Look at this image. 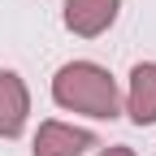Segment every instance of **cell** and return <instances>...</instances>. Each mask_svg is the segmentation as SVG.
Instances as JSON below:
<instances>
[{
  "instance_id": "obj_5",
  "label": "cell",
  "mask_w": 156,
  "mask_h": 156,
  "mask_svg": "<svg viewBox=\"0 0 156 156\" xmlns=\"http://www.w3.org/2000/svg\"><path fill=\"white\" fill-rule=\"evenodd\" d=\"M126 113L134 126H156V61H143L130 69V95Z\"/></svg>"
},
{
  "instance_id": "obj_6",
  "label": "cell",
  "mask_w": 156,
  "mask_h": 156,
  "mask_svg": "<svg viewBox=\"0 0 156 156\" xmlns=\"http://www.w3.org/2000/svg\"><path fill=\"white\" fill-rule=\"evenodd\" d=\"M100 156H134V152H130V147H122V143H117V147H104Z\"/></svg>"
},
{
  "instance_id": "obj_4",
  "label": "cell",
  "mask_w": 156,
  "mask_h": 156,
  "mask_svg": "<svg viewBox=\"0 0 156 156\" xmlns=\"http://www.w3.org/2000/svg\"><path fill=\"white\" fill-rule=\"evenodd\" d=\"M87 147H95V134L65 122H44L35 134V156H83Z\"/></svg>"
},
{
  "instance_id": "obj_2",
  "label": "cell",
  "mask_w": 156,
  "mask_h": 156,
  "mask_svg": "<svg viewBox=\"0 0 156 156\" xmlns=\"http://www.w3.org/2000/svg\"><path fill=\"white\" fill-rule=\"evenodd\" d=\"M117 9H122V0H65V26L83 39H95L104 35L113 22H117Z\"/></svg>"
},
{
  "instance_id": "obj_1",
  "label": "cell",
  "mask_w": 156,
  "mask_h": 156,
  "mask_svg": "<svg viewBox=\"0 0 156 156\" xmlns=\"http://www.w3.org/2000/svg\"><path fill=\"white\" fill-rule=\"evenodd\" d=\"M52 100L69 113H87V117H117L122 113V95H117L113 74L95 61L61 65L52 78Z\"/></svg>"
},
{
  "instance_id": "obj_3",
  "label": "cell",
  "mask_w": 156,
  "mask_h": 156,
  "mask_svg": "<svg viewBox=\"0 0 156 156\" xmlns=\"http://www.w3.org/2000/svg\"><path fill=\"white\" fill-rule=\"evenodd\" d=\"M26 113H30L26 83L13 69H0V139H17L26 126Z\"/></svg>"
}]
</instances>
